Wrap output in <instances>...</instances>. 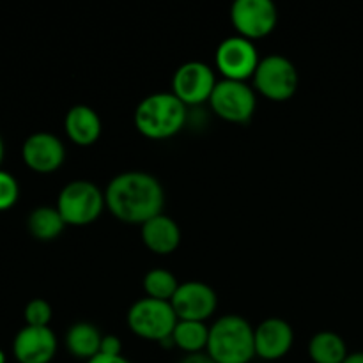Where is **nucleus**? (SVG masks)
<instances>
[{
	"label": "nucleus",
	"instance_id": "obj_4",
	"mask_svg": "<svg viewBox=\"0 0 363 363\" xmlns=\"http://www.w3.org/2000/svg\"><path fill=\"white\" fill-rule=\"evenodd\" d=\"M55 208L59 209L66 225H91L106 208L105 190L98 188L92 181L74 179L59 191Z\"/></svg>",
	"mask_w": 363,
	"mask_h": 363
},
{
	"label": "nucleus",
	"instance_id": "obj_17",
	"mask_svg": "<svg viewBox=\"0 0 363 363\" xmlns=\"http://www.w3.org/2000/svg\"><path fill=\"white\" fill-rule=\"evenodd\" d=\"M103 333L92 323L80 321L74 323L66 333V347L74 358L78 360H92L96 354H99Z\"/></svg>",
	"mask_w": 363,
	"mask_h": 363
},
{
	"label": "nucleus",
	"instance_id": "obj_1",
	"mask_svg": "<svg viewBox=\"0 0 363 363\" xmlns=\"http://www.w3.org/2000/svg\"><path fill=\"white\" fill-rule=\"evenodd\" d=\"M106 209L124 223L142 225L162 215L165 190L152 174L126 170L110 179L105 188Z\"/></svg>",
	"mask_w": 363,
	"mask_h": 363
},
{
	"label": "nucleus",
	"instance_id": "obj_7",
	"mask_svg": "<svg viewBox=\"0 0 363 363\" xmlns=\"http://www.w3.org/2000/svg\"><path fill=\"white\" fill-rule=\"evenodd\" d=\"M209 106L216 117L233 124H243L254 117L257 108V94L248 82L218 80Z\"/></svg>",
	"mask_w": 363,
	"mask_h": 363
},
{
	"label": "nucleus",
	"instance_id": "obj_27",
	"mask_svg": "<svg viewBox=\"0 0 363 363\" xmlns=\"http://www.w3.org/2000/svg\"><path fill=\"white\" fill-rule=\"evenodd\" d=\"M344 363H363V351H357V353H350Z\"/></svg>",
	"mask_w": 363,
	"mask_h": 363
},
{
	"label": "nucleus",
	"instance_id": "obj_22",
	"mask_svg": "<svg viewBox=\"0 0 363 363\" xmlns=\"http://www.w3.org/2000/svg\"><path fill=\"white\" fill-rule=\"evenodd\" d=\"M23 318L27 326H34V328H50L52 323L53 311L52 305L43 298H34L25 305Z\"/></svg>",
	"mask_w": 363,
	"mask_h": 363
},
{
	"label": "nucleus",
	"instance_id": "obj_26",
	"mask_svg": "<svg viewBox=\"0 0 363 363\" xmlns=\"http://www.w3.org/2000/svg\"><path fill=\"white\" fill-rule=\"evenodd\" d=\"M85 363H131V362L124 357H105V354H96L92 360Z\"/></svg>",
	"mask_w": 363,
	"mask_h": 363
},
{
	"label": "nucleus",
	"instance_id": "obj_14",
	"mask_svg": "<svg viewBox=\"0 0 363 363\" xmlns=\"http://www.w3.org/2000/svg\"><path fill=\"white\" fill-rule=\"evenodd\" d=\"M57 346L52 328L23 326L13 340V354L18 363H50L55 358Z\"/></svg>",
	"mask_w": 363,
	"mask_h": 363
},
{
	"label": "nucleus",
	"instance_id": "obj_20",
	"mask_svg": "<svg viewBox=\"0 0 363 363\" xmlns=\"http://www.w3.org/2000/svg\"><path fill=\"white\" fill-rule=\"evenodd\" d=\"M209 339V326L201 321H177L176 328H174L172 346L177 350L184 351L186 354L202 353L208 347Z\"/></svg>",
	"mask_w": 363,
	"mask_h": 363
},
{
	"label": "nucleus",
	"instance_id": "obj_8",
	"mask_svg": "<svg viewBox=\"0 0 363 363\" xmlns=\"http://www.w3.org/2000/svg\"><path fill=\"white\" fill-rule=\"evenodd\" d=\"M261 57L254 41L241 38V35H230L225 38L215 52V67L223 80L247 82L254 78Z\"/></svg>",
	"mask_w": 363,
	"mask_h": 363
},
{
	"label": "nucleus",
	"instance_id": "obj_16",
	"mask_svg": "<svg viewBox=\"0 0 363 363\" xmlns=\"http://www.w3.org/2000/svg\"><path fill=\"white\" fill-rule=\"evenodd\" d=\"M142 243L147 250L158 255H169L181 245V229L174 218L162 213L140 225Z\"/></svg>",
	"mask_w": 363,
	"mask_h": 363
},
{
	"label": "nucleus",
	"instance_id": "obj_28",
	"mask_svg": "<svg viewBox=\"0 0 363 363\" xmlns=\"http://www.w3.org/2000/svg\"><path fill=\"white\" fill-rule=\"evenodd\" d=\"M2 160H4V140L0 137V165H2Z\"/></svg>",
	"mask_w": 363,
	"mask_h": 363
},
{
	"label": "nucleus",
	"instance_id": "obj_9",
	"mask_svg": "<svg viewBox=\"0 0 363 363\" xmlns=\"http://www.w3.org/2000/svg\"><path fill=\"white\" fill-rule=\"evenodd\" d=\"M230 23L236 35L257 41L275 30L279 11L272 0H236L230 7Z\"/></svg>",
	"mask_w": 363,
	"mask_h": 363
},
{
	"label": "nucleus",
	"instance_id": "obj_5",
	"mask_svg": "<svg viewBox=\"0 0 363 363\" xmlns=\"http://www.w3.org/2000/svg\"><path fill=\"white\" fill-rule=\"evenodd\" d=\"M126 321L131 332L140 339L160 344H172L170 337L179 319L169 301L140 298L130 307Z\"/></svg>",
	"mask_w": 363,
	"mask_h": 363
},
{
	"label": "nucleus",
	"instance_id": "obj_2",
	"mask_svg": "<svg viewBox=\"0 0 363 363\" xmlns=\"http://www.w3.org/2000/svg\"><path fill=\"white\" fill-rule=\"evenodd\" d=\"M188 106L172 92H155L142 99L133 113L138 133L149 140H167L179 133L186 124Z\"/></svg>",
	"mask_w": 363,
	"mask_h": 363
},
{
	"label": "nucleus",
	"instance_id": "obj_3",
	"mask_svg": "<svg viewBox=\"0 0 363 363\" xmlns=\"http://www.w3.org/2000/svg\"><path fill=\"white\" fill-rule=\"evenodd\" d=\"M206 353L216 363H250L255 358L254 326L236 314L216 319L209 326Z\"/></svg>",
	"mask_w": 363,
	"mask_h": 363
},
{
	"label": "nucleus",
	"instance_id": "obj_6",
	"mask_svg": "<svg viewBox=\"0 0 363 363\" xmlns=\"http://www.w3.org/2000/svg\"><path fill=\"white\" fill-rule=\"evenodd\" d=\"M254 91L275 103L289 101L298 91L300 74L287 57L272 53L262 57L254 73Z\"/></svg>",
	"mask_w": 363,
	"mask_h": 363
},
{
	"label": "nucleus",
	"instance_id": "obj_18",
	"mask_svg": "<svg viewBox=\"0 0 363 363\" xmlns=\"http://www.w3.org/2000/svg\"><path fill=\"white\" fill-rule=\"evenodd\" d=\"M66 222L60 216L59 209L52 206H39L32 209L27 218V230L38 241H53L64 233Z\"/></svg>",
	"mask_w": 363,
	"mask_h": 363
},
{
	"label": "nucleus",
	"instance_id": "obj_19",
	"mask_svg": "<svg viewBox=\"0 0 363 363\" xmlns=\"http://www.w3.org/2000/svg\"><path fill=\"white\" fill-rule=\"evenodd\" d=\"M347 346L335 332H319L308 342V357L314 363H344Z\"/></svg>",
	"mask_w": 363,
	"mask_h": 363
},
{
	"label": "nucleus",
	"instance_id": "obj_11",
	"mask_svg": "<svg viewBox=\"0 0 363 363\" xmlns=\"http://www.w3.org/2000/svg\"><path fill=\"white\" fill-rule=\"evenodd\" d=\"M179 321L206 323L218 307V298L215 289L206 282L188 280L177 289L176 296L170 301Z\"/></svg>",
	"mask_w": 363,
	"mask_h": 363
},
{
	"label": "nucleus",
	"instance_id": "obj_23",
	"mask_svg": "<svg viewBox=\"0 0 363 363\" xmlns=\"http://www.w3.org/2000/svg\"><path fill=\"white\" fill-rule=\"evenodd\" d=\"M20 199V184L13 174L0 169V211L13 208Z\"/></svg>",
	"mask_w": 363,
	"mask_h": 363
},
{
	"label": "nucleus",
	"instance_id": "obj_25",
	"mask_svg": "<svg viewBox=\"0 0 363 363\" xmlns=\"http://www.w3.org/2000/svg\"><path fill=\"white\" fill-rule=\"evenodd\" d=\"M179 363H216L213 360L211 357H209L206 351H202V353H194V354H186V357L183 358Z\"/></svg>",
	"mask_w": 363,
	"mask_h": 363
},
{
	"label": "nucleus",
	"instance_id": "obj_21",
	"mask_svg": "<svg viewBox=\"0 0 363 363\" xmlns=\"http://www.w3.org/2000/svg\"><path fill=\"white\" fill-rule=\"evenodd\" d=\"M181 284L177 282L176 275L165 268H152L149 269L142 280V287H144L145 298H152V300L160 301H172L176 296L177 289Z\"/></svg>",
	"mask_w": 363,
	"mask_h": 363
},
{
	"label": "nucleus",
	"instance_id": "obj_15",
	"mask_svg": "<svg viewBox=\"0 0 363 363\" xmlns=\"http://www.w3.org/2000/svg\"><path fill=\"white\" fill-rule=\"evenodd\" d=\"M64 131L78 147H91L99 140L103 123L99 113L87 105H74L64 117Z\"/></svg>",
	"mask_w": 363,
	"mask_h": 363
},
{
	"label": "nucleus",
	"instance_id": "obj_29",
	"mask_svg": "<svg viewBox=\"0 0 363 363\" xmlns=\"http://www.w3.org/2000/svg\"><path fill=\"white\" fill-rule=\"evenodd\" d=\"M0 363H6V353L2 350H0Z\"/></svg>",
	"mask_w": 363,
	"mask_h": 363
},
{
	"label": "nucleus",
	"instance_id": "obj_10",
	"mask_svg": "<svg viewBox=\"0 0 363 363\" xmlns=\"http://www.w3.org/2000/svg\"><path fill=\"white\" fill-rule=\"evenodd\" d=\"M216 80L215 69L201 60H190L181 64L172 77V94L186 106H197L209 103Z\"/></svg>",
	"mask_w": 363,
	"mask_h": 363
},
{
	"label": "nucleus",
	"instance_id": "obj_12",
	"mask_svg": "<svg viewBox=\"0 0 363 363\" xmlns=\"http://www.w3.org/2000/svg\"><path fill=\"white\" fill-rule=\"evenodd\" d=\"M23 163L35 174H53L62 167L66 160V147L57 135L38 131L25 138L21 145Z\"/></svg>",
	"mask_w": 363,
	"mask_h": 363
},
{
	"label": "nucleus",
	"instance_id": "obj_24",
	"mask_svg": "<svg viewBox=\"0 0 363 363\" xmlns=\"http://www.w3.org/2000/svg\"><path fill=\"white\" fill-rule=\"evenodd\" d=\"M99 354L105 357H123V342L117 335H103Z\"/></svg>",
	"mask_w": 363,
	"mask_h": 363
},
{
	"label": "nucleus",
	"instance_id": "obj_13",
	"mask_svg": "<svg viewBox=\"0 0 363 363\" xmlns=\"http://www.w3.org/2000/svg\"><path fill=\"white\" fill-rule=\"evenodd\" d=\"M254 340L255 357L266 362H277L293 347V326L280 318H268L254 328Z\"/></svg>",
	"mask_w": 363,
	"mask_h": 363
}]
</instances>
